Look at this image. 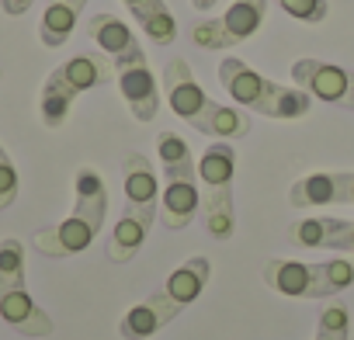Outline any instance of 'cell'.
<instances>
[{"label": "cell", "instance_id": "44dd1931", "mask_svg": "<svg viewBox=\"0 0 354 340\" xmlns=\"http://www.w3.org/2000/svg\"><path fill=\"white\" fill-rule=\"evenodd\" d=\"M313 340H351V312H347V305L340 299H333V302H326L319 309Z\"/></svg>", "mask_w": 354, "mask_h": 340}, {"label": "cell", "instance_id": "30bf717a", "mask_svg": "<svg viewBox=\"0 0 354 340\" xmlns=\"http://www.w3.org/2000/svg\"><path fill=\"white\" fill-rule=\"evenodd\" d=\"M292 80L309 97H319L326 104L354 111V73L351 70H344L337 63H323V59H295Z\"/></svg>", "mask_w": 354, "mask_h": 340}, {"label": "cell", "instance_id": "7c38bea8", "mask_svg": "<svg viewBox=\"0 0 354 340\" xmlns=\"http://www.w3.org/2000/svg\"><path fill=\"white\" fill-rule=\"evenodd\" d=\"M288 243L306 250H340L354 254V223L351 219H330V216H309L288 226Z\"/></svg>", "mask_w": 354, "mask_h": 340}, {"label": "cell", "instance_id": "3957f363", "mask_svg": "<svg viewBox=\"0 0 354 340\" xmlns=\"http://www.w3.org/2000/svg\"><path fill=\"white\" fill-rule=\"evenodd\" d=\"M156 153L163 167V195H160V226L163 229H185L202 209V188H198V163L192 156V146L177 132L156 135Z\"/></svg>", "mask_w": 354, "mask_h": 340}, {"label": "cell", "instance_id": "7402d4cb", "mask_svg": "<svg viewBox=\"0 0 354 340\" xmlns=\"http://www.w3.org/2000/svg\"><path fill=\"white\" fill-rule=\"evenodd\" d=\"M278 8H281L288 18L302 21V25H323L326 15H330L326 0H278Z\"/></svg>", "mask_w": 354, "mask_h": 340}, {"label": "cell", "instance_id": "2e32d148", "mask_svg": "<svg viewBox=\"0 0 354 340\" xmlns=\"http://www.w3.org/2000/svg\"><path fill=\"white\" fill-rule=\"evenodd\" d=\"M87 35L97 42V49H104V56L111 63L122 59V56H129V53H136V49H142L139 39L132 35V28L118 15H108V11H101V15H94L87 21Z\"/></svg>", "mask_w": 354, "mask_h": 340}, {"label": "cell", "instance_id": "484cf974", "mask_svg": "<svg viewBox=\"0 0 354 340\" xmlns=\"http://www.w3.org/2000/svg\"><path fill=\"white\" fill-rule=\"evenodd\" d=\"M216 4H219V0H192V8H195V11H212Z\"/></svg>", "mask_w": 354, "mask_h": 340}, {"label": "cell", "instance_id": "277c9868", "mask_svg": "<svg viewBox=\"0 0 354 340\" xmlns=\"http://www.w3.org/2000/svg\"><path fill=\"white\" fill-rule=\"evenodd\" d=\"M219 84L226 87V94L236 104H243V108H250L264 118L288 122V118L309 115V108H313V97L302 87L274 84V80H268L264 73H257L250 63H243L236 56H226L219 63Z\"/></svg>", "mask_w": 354, "mask_h": 340}, {"label": "cell", "instance_id": "ffe728a7", "mask_svg": "<svg viewBox=\"0 0 354 340\" xmlns=\"http://www.w3.org/2000/svg\"><path fill=\"white\" fill-rule=\"evenodd\" d=\"M77 18L80 11L73 4H66V0H49L46 11H42V21H39V39L46 49H63L77 28Z\"/></svg>", "mask_w": 354, "mask_h": 340}, {"label": "cell", "instance_id": "d6986e66", "mask_svg": "<svg viewBox=\"0 0 354 340\" xmlns=\"http://www.w3.org/2000/svg\"><path fill=\"white\" fill-rule=\"evenodd\" d=\"M149 229H153V223H146V219H139V216L122 212V219L115 223V229H111V236H108V261H115V264L132 261V257L142 250V243H146Z\"/></svg>", "mask_w": 354, "mask_h": 340}, {"label": "cell", "instance_id": "6da1fadb", "mask_svg": "<svg viewBox=\"0 0 354 340\" xmlns=\"http://www.w3.org/2000/svg\"><path fill=\"white\" fill-rule=\"evenodd\" d=\"M104 219H108V185L94 167H80L73 178V212L63 223L39 229L32 236V247L53 261L77 257L97 240Z\"/></svg>", "mask_w": 354, "mask_h": 340}, {"label": "cell", "instance_id": "e0dca14e", "mask_svg": "<svg viewBox=\"0 0 354 340\" xmlns=\"http://www.w3.org/2000/svg\"><path fill=\"white\" fill-rule=\"evenodd\" d=\"M209 278H212V264H209V257H192V261H185L181 267H174V271H170V278L163 281V292L185 309V305H192V302L205 292Z\"/></svg>", "mask_w": 354, "mask_h": 340}, {"label": "cell", "instance_id": "7a4b0ae2", "mask_svg": "<svg viewBox=\"0 0 354 340\" xmlns=\"http://www.w3.org/2000/svg\"><path fill=\"white\" fill-rule=\"evenodd\" d=\"M163 97L177 118H185L195 132L212 139H243L250 132V118L240 108L219 104L205 94V87L195 80L188 59L174 56L163 66Z\"/></svg>", "mask_w": 354, "mask_h": 340}, {"label": "cell", "instance_id": "9a60e30c", "mask_svg": "<svg viewBox=\"0 0 354 340\" xmlns=\"http://www.w3.org/2000/svg\"><path fill=\"white\" fill-rule=\"evenodd\" d=\"M53 73H56L77 97H80L84 91H94V87H104V84L115 80V66H111V59L101 56V53H80V56L66 59L63 66H56Z\"/></svg>", "mask_w": 354, "mask_h": 340}, {"label": "cell", "instance_id": "8fae6325", "mask_svg": "<svg viewBox=\"0 0 354 340\" xmlns=\"http://www.w3.org/2000/svg\"><path fill=\"white\" fill-rule=\"evenodd\" d=\"M122 185H125V212L139 216L146 223H156L160 216V185L156 170L142 153H129L122 160Z\"/></svg>", "mask_w": 354, "mask_h": 340}, {"label": "cell", "instance_id": "ac0fdd59", "mask_svg": "<svg viewBox=\"0 0 354 340\" xmlns=\"http://www.w3.org/2000/svg\"><path fill=\"white\" fill-rule=\"evenodd\" d=\"M122 4L156 46H170L177 39V21L167 8V0H122Z\"/></svg>", "mask_w": 354, "mask_h": 340}, {"label": "cell", "instance_id": "4316f807", "mask_svg": "<svg viewBox=\"0 0 354 340\" xmlns=\"http://www.w3.org/2000/svg\"><path fill=\"white\" fill-rule=\"evenodd\" d=\"M0 77H4V73H0Z\"/></svg>", "mask_w": 354, "mask_h": 340}, {"label": "cell", "instance_id": "5bb4252c", "mask_svg": "<svg viewBox=\"0 0 354 340\" xmlns=\"http://www.w3.org/2000/svg\"><path fill=\"white\" fill-rule=\"evenodd\" d=\"M288 202L295 209H323V205H344V170H316L292 185Z\"/></svg>", "mask_w": 354, "mask_h": 340}, {"label": "cell", "instance_id": "5b68a950", "mask_svg": "<svg viewBox=\"0 0 354 340\" xmlns=\"http://www.w3.org/2000/svg\"><path fill=\"white\" fill-rule=\"evenodd\" d=\"M0 319L21 337H49L56 330L53 316L28 295L25 285V243L0 240Z\"/></svg>", "mask_w": 354, "mask_h": 340}, {"label": "cell", "instance_id": "52a82bcc", "mask_svg": "<svg viewBox=\"0 0 354 340\" xmlns=\"http://www.w3.org/2000/svg\"><path fill=\"white\" fill-rule=\"evenodd\" d=\"M233 178H236V149L226 139H216L198 160V181H202V212L205 229L216 240H230L236 233L233 216Z\"/></svg>", "mask_w": 354, "mask_h": 340}, {"label": "cell", "instance_id": "cb8c5ba5", "mask_svg": "<svg viewBox=\"0 0 354 340\" xmlns=\"http://www.w3.org/2000/svg\"><path fill=\"white\" fill-rule=\"evenodd\" d=\"M32 4H35V0H0V8H4V15H11V18L28 15V11H32Z\"/></svg>", "mask_w": 354, "mask_h": 340}, {"label": "cell", "instance_id": "8992f818", "mask_svg": "<svg viewBox=\"0 0 354 340\" xmlns=\"http://www.w3.org/2000/svg\"><path fill=\"white\" fill-rule=\"evenodd\" d=\"M264 285L278 295L288 299H333L344 288L354 285V261L333 257V261H319V264H306V261H285V257H271L264 264Z\"/></svg>", "mask_w": 354, "mask_h": 340}, {"label": "cell", "instance_id": "603a6c76", "mask_svg": "<svg viewBox=\"0 0 354 340\" xmlns=\"http://www.w3.org/2000/svg\"><path fill=\"white\" fill-rule=\"evenodd\" d=\"M18 202V170H15V160L8 156V149L0 146V212L11 209Z\"/></svg>", "mask_w": 354, "mask_h": 340}, {"label": "cell", "instance_id": "4fadbf2b", "mask_svg": "<svg viewBox=\"0 0 354 340\" xmlns=\"http://www.w3.org/2000/svg\"><path fill=\"white\" fill-rule=\"evenodd\" d=\"M174 316H181V305H177L163 288H156L153 295H146L139 305H132L122 323H118V333L125 340H149L153 333H160L167 323H174Z\"/></svg>", "mask_w": 354, "mask_h": 340}, {"label": "cell", "instance_id": "d4e9b609", "mask_svg": "<svg viewBox=\"0 0 354 340\" xmlns=\"http://www.w3.org/2000/svg\"><path fill=\"white\" fill-rule=\"evenodd\" d=\"M344 195H347L344 205H354V170H344Z\"/></svg>", "mask_w": 354, "mask_h": 340}, {"label": "cell", "instance_id": "ba28073f", "mask_svg": "<svg viewBox=\"0 0 354 340\" xmlns=\"http://www.w3.org/2000/svg\"><path fill=\"white\" fill-rule=\"evenodd\" d=\"M264 15H268V0H233L223 18H209V21L192 25V42L198 49H209V53L233 49L261 32Z\"/></svg>", "mask_w": 354, "mask_h": 340}, {"label": "cell", "instance_id": "9c48e42d", "mask_svg": "<svg viewBox=\"0 0 354 340\" xmlns=\"http://www.w3.org/2000/svg\"><path fill=\"white\" fill-rule=\"evenodd\" d=\"M115 66V80H118V91L132 111L136 122H153L156 111H160V87H156V77L146 63V53L136 49L122 59L111 63Z\"/></svg>", "mask_w": 354, "mask_h": 340}]
</instances>
